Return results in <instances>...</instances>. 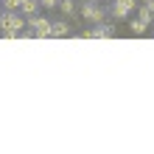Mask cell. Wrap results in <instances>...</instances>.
<instances>
[{
	"label": "cell",
	"instance_id": "7a4b0ae2",
	"mask_svg": "<svg viewBox=\"0 0 154 154\" xmlns=\"http://www.w3.org/2000/svg\"><path fill=\"white\" fill-rule=\"evenodd\" d=\"M79 14L84 17L90 25H98V23L109 20V17H106V6L104 3H93V0H84V3L79 6Z\"/></svg>",
	"mask_w": 154,
	"mask_h": 154
},
{
	"label": "cell",
	"instance_id": "8992f818",
	"mask_svg": "<svg viewBox=\"0 0 154 154\" xmlns=\"http://www.w3.org/2000/svg\"><path fill=\"white\" fill-rule=\"evenodd\" d=\"M39 0H23L20 3V14L23 17H34V14H39Z\"/></svg>",
	"mask_w": 154,
	"mask_h": 154
},
{
	"label": "cell",
	"instance_id": "9c48e42d",
	"mask_svg": "<svg viewBox=\"0 0 154 154\" xmlns=\"http://www.w3.org/2000/svg\"><path fill=\"white\" fill-rule=\"evenodd\" d=\"M59 8L65 17H73L76 14V0H59Z\"/></svg>",
	"mask_w": 154,
	"mask_h": 154
},
{
	"label": "cell",
	"instance_id": "5b68a950",
	"mask_svg": "<svg viewBox=\"0 0 154 154\" xmlns=\"http://www.w3.org/2000/svg\"><path fill=\"white\" fill-rule=\"evenodd\" d=\"M129 14H132V11H129L123 3H118V0H112V3L106 6V17H112V20H126Z\"/></svg>",
	"mask_w": 154,
	"mask_h": 154
},
{
	"label": "cell",
	"instance_id": "ba28073f",
	"mask_svg": "<svg viewBox=\"0 0 154 154\" xmlns=\"http://www.w3.org/2000/svg\"><path fill=\"white\" fill-rule=\"evenodd\" d=\"M134 17H137V20H140V23H146V25H149V23L154 20V14H151V11H149V8H146V6H143V3H140L137 8H134Z\"/></svg>",
	"mask_w": 154,
	"mask_h": 154
},
{
	"label": "cell",
	"instance_id": "3957f363",
	"mask_svg": "<svg viewBox=\"0 0 154 154\" xmlns=\"http://www.w3.org/2000/svg\"><path fill=\"white\" fill-rule=\"evenodd\" d=\"M25 25H28V28L34 31V37H37V39L51 37V20H48V17H39V14L25 17Z\"/></svg>",
	"mask_w": 154,
	"mask_h": 154
},
{
	"label": "cell",
	"instance_id": "52a82bcc",
	"mask_svg": "<svg viewBox=\"0 0 154 154\" xmlns=\"http://www.w3.org/2000/svg\"><path fill=\"white\" fill-rule=\"evenodd\" d=\"M126 25H129V34H132V37H143V34L149 31V25H146V23H140L137 17H132Z\"/></svg>",
	"mask_w": 154,
	"mask_h": 154
},
{
	"label": "cell",
	"instance_id": "30bf717a",
	"mask_svg": "<svg viewBox=\"0 0 154 154\" xmlns=\"http://www.w3.org/2000/svg\"><path fill=\"white\" fill-rule=\"evenodd\" d=\"M20 3H23V0H0L3 11H20Z\"/></svg>",
	"mask_w": 154,
	"mask_h": 154
},
{
	"label": "cell",
	"instance_id": "5bb4252c",
	"mask_svg": "<svg viewBox=\"0 0 154 154\" xmlns=\"http://www.w3.org/2000/svg\"><path fill=\"white\" fill-rule=\"evenodd\" d=\"M93 3H106V0H93Z\"/></svg>",
	"mask_w": 154,
	"mask_h": 154
},
{
	"label": "cell",
	"instance_id": "277c9868",
	"mask_svg": "<svg viewBox=\"0 0 154 154\" xmlns=\"http://www.w3.org/2000/svg\"><path fill=\"white\" fill-rule=\"evenodd\" d=\"M51 37H59V39L73 37V25H70L67 20H56V23H51Z\"/></svg>",
	"mask_w": 154,
	"mask_h": 154
},
{
	"label": "cell",
	"instance_id": "8fae6325",
	"mask_svg": "<svg viewBox=\"0 0 154 154\" xmlns=\"http://www.w3.org/2000/svg\"><path fill=\"white\" fill-rule=\"evenodd\" d=\"M39 6H45V8H56L59 0H39Z\"/></svg>",
	"mask_w": 154,
	"mask_h": 154
},
{
	"label": "cell",
	"instance_id": "6da1fadb",
	"mask_svg": "<svg viewBox=\"0 0 154 154\" xmlns=\"http://www.w3.org/2000/svg\"><path fill=\"white\" fill-rule=\"evenodd\" d=\"M23 28H25V17L20 11H3V17H0V37L3 39H17Z\"/></svg>",
	"mask_w": 154,
	"mask_h": 154
},
{
	"label": "cell",
	"instance_id": "7c38bea8",
	"mask_svg": "<svg viewBox=\"0 0 154 154\" xmlns=\"http://www.w3.org/2000/svg\"><path fill=\"white\" fill-rule=\"evenodd\" d=\"M143 6H146V8H149V11L154 14V0H143Z\"/></svg>",
	"mask_w": 154,
	"mask_h": 154
},
{
	"label": "cell",
	"instance_id": "4fadbf2b",
	"mask_svg": "<svg viewBox=\"0 0 154 154\" xmlns=\"http://www.w3.org/2000/svg\"><path fill=\"white\" fill-rule=\"evenodd\" d=\"M149 31H151V34H154V20H151V23H149Z\"/></svg>",
	"mask_w": 154,
	"mask_h": 154
}]
</instances>
